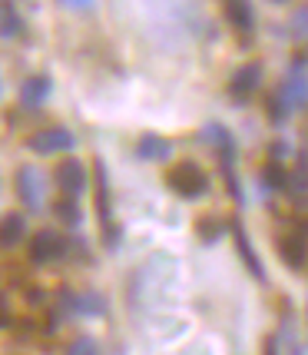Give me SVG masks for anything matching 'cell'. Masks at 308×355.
<instances>
[{"label":"cell","instance_id":"cell-21","mask_svg":"<svg viewBox=\"0 0 308 355\" xmlns=\"http://www.w3.org/2000/svg\"><path fill=\"white\" fill-rule=\"evenodd\" d=\"M289 193L292 196H308V156H302L298 166L289 173Z\"/></svg>","mask_w":308,"mask_h":355},{"label":"cell","instance_id":"cell-9","mask_svg":"<svg viewBox=\"0 0 308 355\" xmlns=\"http://www.w3.org/2000/svg\"><path fill=\"white\" fill-rule=\"evenodd\" d=\"M57 189L63 196H77L80 200L83 189H87V166L80 159H63L57 166Z\"/></svg>","mask_w":308,"mask_h":355},{"label":"cell","instance_id":"cell-4","mask_svg":"<svg viewBox=\"0 0 308 355\" xmlns=\"http://www.w3.org/2000/svg\"><path fill=\"white\" fill-rule=\"evenodd\" d=\"M27 146L37 156H57V153H70L77 146V139H73V133L66 126H44V130L30 133Z\"/></svg>","mask_w":308,"mask_h":355},{"label":"cell","instance_id":"cell-20","mask_svg":"<svg viewBox=\"0 0 308 355\" xmlns=\"http://www.w3.org/2000/svg\"><path fill=\"white\" fill-rule=\"evenodd\" d=\"M262 186L269 189V193L289 189V173L282 170V163H265L262 166Z\"/></svg>","mask_w":308,"mask_h":355},{"label":"cell","instance_id":"cell-6","mask_svg":"<svg viewBox=\"0 0 308 355\" xmlns=\"http://www.w3.org/2000/svg\"><path fill=\"white\" fill-rule=\"evenodd\" d=\"M278 259L289 266L292 272H302L308 266V232L305 230H289L278 236Z\"/></svg>","mask_w":308,"mask_h":355},{"label":"cell","instance_id":"cell-10","mask_svg":"<svg viewBox=\"0 0 308 355\" xmlns=\"http://www.w3.org/2000/svg\"><path fill=\"white\" fill-rule=\"evenodd\" d=\"M63 299V309L77 312V315H87V319H100L107 315V299L100 293H60Z\"/></svg>","mask_w":308,"mask_h":355},{"label":"cell","instance_id":"cell-5","mask_svg":"<svg viewBox=\"0 0 308 355\" xmlns=\"http://www.w3.org/2000/svg\"><path fill=\"white\" fill-rule=\"evenodd\" d=\"M66 249H70V243H66V236L57 230H40L33 232L30 239V259L37 266H46V263H57V259H63L66 256Z\"/></svg>","mask_w":308,"mask_h":355},{"label":"cell","instance_id":"cell-7","mask_svg":"<svg viewBox=\"0 0 308 355\" xmlns=\"http://www.w3.org/2000/svg\"><path fill=\"white\" fill-rule=\"evenodd\" d=\"M262 77H265V70H262V63H259V60L242 63V67H239V70L229 77V96L235 100V103H246V100H252V96H255V90L262 87Z\"/></svg>","mask_w":308,"mask_h":355},{"label":"cell","instance_id":"cell-12","mask_svg":"<svg viewBox=\"0 0 308 355\" xmlns=\"http://www.w3.org/2000/svg\"><path fill=\"white\" fill-rule=\"evenodd\" d=\"M50 90H53V80L46 77V73H33L20 83V107L24 110H37L44 107L46 100H50Z\"/></svg>","mask_w":308,"mask_h":355},{"label":"cell","instance_id":"cell-28","mask_svg":"<svg viewBox=\"0 0 308 355\" xmlns=\"http://www.w3.org/2000/svg\"><path fill=\"white\" fill-rule=\"evenodd\" d=\"M0 93H3V83H0Z\"/></svg>","mask_w":308,"mask_h":355},{"label":"cell","instance_id":"cell-8","mask_svg":"<svg viewBox=\"0 0 308 355\" xmlns=\"http://www.w3.org/2000/svg\"><path fill=\"white\" fill-rule=\"evenodd\" d=\"M96 209H100V223H103V239H107V246H116V243H120V230H116L113 209H109V186H107L103 163H96Z\"/></svg>","mask_w":308,"mask_h":355},{"label":"cell","instance_id":"cell-15","mask_svg":"<svg viewBox=\"0 0 308 355\" xmlns=\"http://www.w3.org/2000/svg\"><path fill=\"white\" fill-rule=\"evenodd\" d=\"M232 239H235V249H239V256H242V263L248 266V272L259 279V282H265V269L262 263H259V256H255V249H252V243H248L246 230H242V223H232Z\"/></svg>","mask_w":308,"mask_h":355},{"label":"cell","instance_id":"cell-2","mask_svg":"<svg viewBox=\"0 0 308 355\" xmlns=\"http://www.w3.org/2000/svg\"><path fill=\"white\" fill-rule=\"evenodd\" d=\"M166 186H170L176 196H183V200H199L209 193V176L202 170L199 163H176L170 173H166Z\"/></svg>","mask_w":308,"mask_h":355},{"label":"cell","instance_id":"cell-25","mask_svg":"<svg viewBox=\"0 0 308 355\" xmlns=\"http://www.w3.org/2000/svg\"><path fill=\"white\" fill-rule=\"evenodd\" d=\"M66 3H70L73 10H90V7L96 3V0H66Z\"/></svg>","mask_w":308,"mask_h":355},{"label":"cell","instance_id":"cell-13","mask_svg":"<svg viewBox=\"0 0 308 355\" xmlns=\"http://www.w3.org/2000/svg\"><path fill=\"white\" fill-rule=\"evenodd\" d=\"M202 137L209 139V146H212V150L219 153L222 166H232V159H235V139H232L229 130H226L222 123H206Z\"/></svg>","mask_w":308,"mask_h":355},{"label":"cell","instance_id":"cell-26","mask_svg":"<svg viewBox=\"0 0 308 355\" xmlns=\"http://www.w3.org/2000/svg\"><path fill=\"white\" fill-rule=\"evenodd\" d=\"M292 355H308V352H305V349H292Z\"/></svg>","mask_w":308,"mask_h":355},{"label":"cell","instance_id":"cell-11","mask_svg":"<svg viewBox=\"0 0 308 355\" xmlns=\"http://www.w3.org/2000/svg\"><path fill=\"white\" fill-rule=\"evenodd\" d=\"M222 14L229 20V27L235 33H248L255 31V7H252V0H222Z\"/></svg>","mask_w":308,"mask_h":355},{"label":"cell","instance_id":"cell-1","mask_svg":"<svg viewBox=\"0 0 308 355\" xmlns=\"http://www.w3.org/2000/svg\"><path fill=\"white\" fill-rule=\"evenodd\" d=\"M305 107H308V70L302 60H295L292 70L285 73V80L278 83V90H272L265 110H269V116L275 123H282V120H289V113Z\"/></svg>","mask_w":308,"mask_h":355},{"label":"cell","instance_id":"cell-3","mask_svg":"<svg viewBox=\"0 0 308 355\" xmlns=\"http://www.w3.org/2000/svg\"><path fill=\"white\" fill-rule=\"evenodd\" d=\"M14 189H17V200L24 202L30 213H40L44 209V196H46V180L44 173L37 166H20L14 176Z\"/></svg>","mask_w":308,"mask_h":355},{"label":"cell","instance_id":"cell-16","mask_svg":"<svg viewBox=\"0 0 308 355\" xmlns=\"http://www.w3.org/2000/svg\"><path fill=\"white\" fill-rule=\"evenodd\" d=\"M24 236H27V219H24V213H7V216L0 219V249L20 246Z\"/></svg>","mask_w":308,"mask_h":355},{"label":"cell","instance_id":"cell-17","mask_svg":"<svg viewBox=\"0 0 308 355\" xmlns=\"http://www.w3.org/2000/svg\"><path fill=\"white\" fill-rule=\"evenodd\" d=\"M24 33V17L10 0H0V40H17Z\"/></svg>","mask_w":308,"mask_h":355},{"label":"cell","instance_id":"cell-23","mask_svg":"<svg viewBox=\"0 0 308 355\" xmlns=\"http://www.w3.org/2000/svg\"><path fill=\"white\" fill-rule=\"evenodd\" d=\"M292 33L298 40H308V7H298L292 17Z\"/></svg>","mask_w":308,"mask_h":355},{"label":"cell","instance_id":"cell-24","mask_svg":"<svg viewBox=\"0 0 308 355\" xmlns=\"http://www.w3.org/2000/svg\"><path fill=\"white\" fill-rule=\"evenodd\" d=\"M7 322H10V312H7V299L0 295V329H3Z\"/></svg>","mask_w":308,"mask_h":355},{"label":"cell","instance_id":"cell-19","mask_svg":"<svg viewBox=\"0 0 308 355\" xmlns=\"http://www.w3.org/2000/svg\"><path fill=\"white\" fill-rule=\"evenodd\" d=\"M53 213H57V219H63L70 230H77L80 223H83V216H80V206H77V196H63V200H57Z\"/></svg>","mask_w":308,"mask_h":355},{"label":"cell","instance_id":"cell-27","mask_svg":"<svg viewBox=\"0 0 308 355\" xmlns=\"http://www.w3.org/2000/svg\"><path fill=\"white\" fill-rule=\"evenodd\" d=\"M272 3H289V0H272Z\"/></svg>","mask_w":308,"mask_h":355},{"label":"cell","instance_id":"cell-22","mask_svg":"<svg viewBox=\"0 0 308 355\" xmlns=\"http://www.w3.org/2000/svg\"><path fill=\"white\" fill-rule=\"evenodd\" d=\"M63 355H100V345H96L93 336H80V339H73L70 345H66V352Z\"/></svg>","mask_w":308,"mask_h":355},{"label":"cell","instance_id":"cell-14","mask_svg":"<svg viewBox=\"0 0 308 355\" xmlns=\"http://www.w3.org/2000/svg\"><path fill=\"white\" fill-rule=\"evenodd\" d=\"M136 156L146 159V163H163V159L172 156V143L163 137H156V133H143V137L136 139Z\"/></svg>","mask_w":308,"mask_h":355},{"label":"cell","instance_id":"cell-18","mask_svg":"<svg viewBox=\"0 0 308 355\" xmlns=\"http://www.w3.org/2000/svg\"><path fill=\"white\" fill-rule=\"evenodd\" d=\"M196 236H199L206 246H212V243H219V239L226 236V223L219 216H202L199 223H196Z\"/></svg>","mask_w":308,"mask_h":355}]
</instances>
